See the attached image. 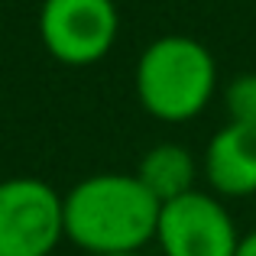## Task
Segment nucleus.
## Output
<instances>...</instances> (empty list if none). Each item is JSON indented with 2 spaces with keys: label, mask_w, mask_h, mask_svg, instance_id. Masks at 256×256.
Instances as JSON below:
<instances>
[{
  "label": "nucleus",
  "mask_w": 256,
  "mask_h": 256,
  "mask_svg": "<svg viewBox=\"0 0 256 256\" xmlns=\"http://www.w3.org/2000/svg\"><path fill=\"white\" fill-rule=\"evenodd\" d=\"M237 256H256V230H250V234H240Z\"/></svg>",
  "instance_id": "obj_9"
},
{
  "label": "nucleus",
  "mask_w": 256,
  "mask_h": 256,
  "mask_svg": "<svg viewBox=\"0 0 256 256\" xmlns=\"http://www.w3.org/2000/svg\"><path fill=\"white\" fill-rule=\"evenodd\" d=\"M65 240L62 194L36 175L0 182V256H49Z\"/></svg>",
  "instance_id": "obj_3"
},
{
  "label": "nucleus",
  "mask_w": 256,
  "mask_h": 256,
  "mask_svg": "<svg viewBox=\"0 0 256 256\" xmlns=\"http://www.w3.org/2000/svg\"><path fill=\"white\" fill-rule=\"evenodd\" d=\"M224 110H227V124L256 126V72H244V75L227 82Z\"/></svg>",
  "instance_id": "obj_8"
},
{
  "label": "nucleus",
  "mask_w": 256,
  "mask_h": 256,
  "mask_svg": "<svg viewBox=\"0 0 256 256\" xmlns=\"http://www.w3.org/2000/svg\"><path fill=\"white\" fill-rule=\"evenodd\" d=\"M162 256H237L240 234L230 211L208 192H188L162 204L156 227Z\"/></svg>",
  "instance_id": "obj_5"
},
{
  "label": "nucleus",
  "mask_w": 256,
  "mask_h": 256,
  "mask_svg": "<svg viewBox=\"0 0 256 256\" xmlns=\"http://www.w3.org/2000/svg\"><path fill=\"white\" fill-rule=\"evenodd\" d=\"M136 175L143 182V188L159 201V204H169V201L182 198V194L194 192V178H198V162H194L192 150L182 143H156L152 150L143 152L136 166Z\"/></svg>",
  "instance_id": "obj_7"
},
{
  "label": "nucleus",
  "mask_w": 256,
  "mask_h": 256,
  "mask_svg": "<svg viewBox=\"0 0 256 256\" xmlns=\"http://www.w3.org/2000/svg\"><path fill=\"white\" fill-rule=\"evenodd\" d=\"M120 32L114 0H42L39 39L56 62L88 68L110 56Z\"/></svg>",
  "instance_id": "obj_4"
},
{
  "label": "nucleus",
  "mask_w": 256,
  "mask_h": 256,
  "mask_svg": "<svg viewBox=\"0 0 256 256\" xmlns=\"http://www.w3.org/2000/svg\"><path fill=\"white\" fill-rule=\"evenodd\" d=\"M201 172L224 198L256 194V126L224 124L208 140Z\"/></svg>",
  "instance_id": "obj_6"
},
{
  "label": "nucleus",
  "mask_w": 256,
  "mask_h": 256,
  "mask_svg": "<svg viewBox=\"0 0 256 256\" xmlns=\"http://www.w3.org/2000/svg\"><path fill=\"white\" fill-rule=\"evenodd\" d=\"M65 240L88 256L100 253H143L156 240L159 204L136 175L100 172L88 175L62 194Z\"/></svg>",
  "instance_id": "obj_1"
},
{
  "label": "nucleus",
  "mask_w": 256,
  "mask_h": 256,
  "mask_svg": "<svg viewBox=\"0 0 256 256\" xmlns=\"http://www.w3.org/2000/svg\"><path fill=\"white\" fill-rule=\"evenodd\" d=\"M133 88L150 117L162 124H188L204 114L218 91V62L204 42L169 32L140 52Z\"/></svg>",
  "instance_id": "obj_2"
},
{
  "label": "nucleus",
  "mask_w": 256,
  "mask_h": 256,
  "mask_svg": "<svg viewBox=\"0 0 256 256\" xmlns=\"http://www.w3.org/2000/svg\"><path fill=\"white\" fill-rule=\"evenodd\" d=\"M100 256H143V253H100Z\"/></svg>",
  "instance_id": "obj_10"
}]
</instances>
